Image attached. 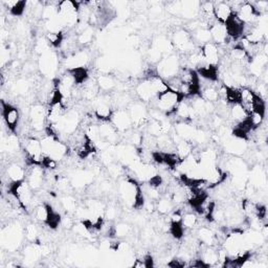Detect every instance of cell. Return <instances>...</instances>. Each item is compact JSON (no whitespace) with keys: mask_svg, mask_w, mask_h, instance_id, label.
<instances>
[{"mask_svg":"<svg viewBox=\"0 0 268 268\" xmlns=\"http://www.w3.org/2000/svg\"><path fill=\"white\" fill-rule=\"evenodd\" d=\"M119 195L129 208H143L145 204V197L142 188L138 184L137 180H133V178L128 177L120 182Z\"/></svg>","mask_w":268,"mask_h":268,"instance_id":"6da1fadb","label":"cell"},{"mask_svg":"<svg viewBox=\"0 0 268 268\" xmlns=\"http://www.w3.org/2000/svg\"><path fill=\"white\" fill-rule=\"evenodd\" d=\"M185 98L177 92L172 91V89H168V91L160 94L158 97L155 98L154 102V108L159 109L161 113L166 115L167 117L172 116L177 106L184 100Z\"/></svg>","mask_w":268,"mask_h":268,"instance_id":"7a4b0ae2","label":"cell"},{"mask_svg":"<svg viewBox=\"0 0 268 268\" xmlns=\"http://www.w3.org/2000/svg\"><path fill=\"white\" fill-rule=\"evenodd\" d=\"M80 4L72 0L58 3V16L63 21L65 29H73L79 25Z\"/></svg>","mask_w":268,"mask_h":268,"instance_id":"3957f363","label":"cell"},{"mask_svg":"<svg viewBox=\"0 0 268 268\" xmlns=\"http://www.w3.org/2000/svg\"><path fill=\"white\" fill-rule=\"evenodd\" d=\"M8 192L18 201L21 209L29 211L34 201V191L26 180L18 183H11Z\"/></svg>","mask_w":268,"mask_h":268,"instance_id":"277c9868","label":"cell"},{"mask_svg":"<svg viewBox=\"0 0 268 268\" xmlns=\"http://www.w3.org/2000/svg\"><path fill=\"white\" fill-rule=\"evenodd\" d=\"M181 69H182L181 59L178 58V56L172 54V55L163 57V59L158 63L156 72H158V75L162 79L167 81L175 77L178 73H180Z\"/></svg>","mask_w":268,"mask_h":268,"instance_id":"5b68a950","label":"cell"},{"mask_svg":"<svg viewBox=\"0 0 268 268\" xmlns=\"http://www.w3.org/2000/svg\"><path fill=\"white\" fill-rule=\"evenodd\" d=\"M22 149L25 151L28 165H42L46 155L43 153L40 140L33 137L27 138L25 143L22 144Z\"/></svg>","mask_w":268,"mask_h":268,"instance_id":"8992f818","label":"cell"},{"mask_svg":"<svg viewBox=\"0 0 268 268\" xmlns=\"http://www.w3.org/2000/svg\"><path fill=\"white\" fill-rule=\"evenodd\" d=\"M171 42L174 47V50L188 55L195 51V42L192 38L190 32L185 29H178L173 33Z\"/></svg>","mask_w":268,"mask_h":268,"instance_id":"52a82bcc","label":"cell"},{"mask_svg":"<svg viewBox=\"0 0 268 268\" xmlns=\"http://www.w3.org/2000/svg\"><path fill=\"white\" fill-rule=\"evenodd\" d=\"M2 116L3 122L7 126L8 132L16 133L17 128L20 123V113L19 109L10 103H6L4 100L2 102Z\"/></svg>","mask_w":268,"mask_h":268,"instance_id":"ba28073f","label":"cell"},{"mask_svg":"<svg viewBox=\"0 0 268 268\" xmlns=\"http://www.w3.org/2000/svg\"><path fill=\"white\" fill-rule=\"evenodd\" d=\"M128 113L131 117L133 126L141 128L146 126L149 122V113L143 102H132L128 106Z\"/></svg>","mask_w":268,"mask_h":268,"instance_id":"9c48e42d","label":"cell"},{"mask_svg":"<svg viewBox=\"0 0 268 268\" xmlns=\"http://www.w3.org/2000/svg\"><path fill=\"white\" fill-rule=\"evenodd\" d=\"M29 120L34 131H42L46 128V123L48 122V109L41 104L32 106L29 113Z\"/></svg>","mask_w":268,"mask_h":268,"instance_id":"30bf717a","label":"cell"},{"mask_svg":"<svg viewBox=\"0 0 268 268\" xmlns=\"http://www.w3.org/2000/svg\"><path fill=\"white\" fill-rule=\"evenodd\" d=\"M235 15L245 26H255L261 16L252 3H242L236 10Z\"/></svg>","mask_w":268,"mask_h":268,"instance_id":"8fae6325","label":"cell"},{"mask_svg":"<svg viewBox=\"0 0 268 268\" xmlns=\"http://www.w3.org/2000/svg\"><path fill=\"white\" fill-rule=\"evenodd\" d=\"M43 169L44 168L40 165H29V168L27 169L26 181L33 191L40 190L46 183V174H44Z\"/></svg>","mask_w":268,"mask_h":268,"instance_id":"7c38bea8","label":"cell"},{"mask_svg":"<svg viewBox=\"0 0 268 268\" xmlns=\"http://www.w3.org/2000/svg\"><path fill=\"white\" fill-rule=\"evenodd\" d=\"M223 146H225V150L227 153L233 156H241L245 152L248 151V141L235 137L233 134L229 136L228 138L223 139Z\"/></svg>","mask_w":268,"mask_h":268,"instance_id":"4fadbf2b","label":"cell"},{"mask_svg":"<svg viewBox=\"0 0 268 268\" xmlns=\"http://www.w3.org/2000/svg\"><path fill=\"white\" fill-rule=\"evenodd\" d=\"M110 122L120 133L130 131L133 126L131 117L126 109H116L111 116Z\"/></svg>","mask_w":268,"mask_h":268,"instance_id":"5bb4252c","label":"cell"},{"mask_svg":"<svg viewBox=\"0 0 268 268\" xmlns=\"http://www.w3.org/2000/svg\"><path fill=\"white\" fill-rule=\"evenodd\" d=\"M58 64H59V60L57 55L50 50L49 52L44 53L40 56L38 65L41 74H43L44 76H50L57 72Z\"/></svg>","mask_w":268,"mask_h":268,"instance_id":"9a60e30c","label":"cell"},{"mask_svg":"<svg viewBox=\"0 0 268 268\" xmlns=\"http://www.w3.org/2000/svg\"><path fill=\"white\" fill-rule=\"evenodd\" d=\"M200 51L207 64L218 66L221 59L220 47H218L214 42H209L204 44V46H201Z\"/></svg>","mask_w":268,"mask_h":268,"instance_id":"2e32d148","label":"cell"},{"mask_svg":"<svg viewBox=\"0 0 268 268\" xmlns=\"http://www.w3.org/2000/svg\"><path fill=\"white\" fill-rule=\"evenodd\" d=\"M136 93L139 98V100L143 103H150L155 100L156 93L153 88V85L150 81V79H143L136 87Z\"/></svg>","mask_w":268,"mask_h":268,"instance_id":"e0dca14e","label":"cell"},{"mask_svg":"<svg viewBox=\"0 0 268 268\" xmlns=\"http://www.w3.org/2000/svg\"><path fill=\"white\" fill-rule=\"evenodd\" d=\"M209 31H210V34H211L212 42L217 44L218 47L225 46V44L229 43L230 38H229L228 32H227L226 25L220 24V22H218V21H215L214 24H212L209 27Z\"/></svg>","mask_w":268,"mask_h":268,"instance_id":"ac0fdd59","label":"cell"},{"mask_svg":"<svg viewBox=\"0 0 268 268\" xmlns=\"http://www.w3.org/2000/svg\"><path fill=\"white\" fill-rule=\"evenodd\" d=\"M234 11L229 3L226 2H218L214 3V16L216 21L220 24L226 25L227 22L233 17Z\"/></svg>","mask_w":268,"mask_h":268,"instance_id":"d6986e66","label":"cell"},{"mask_svg":"<svg viewBox=\"0 0 268 268\" xmlns=\"http://www.w3.org/2000/svg\"><path fill=\"white\" fill-rule=\"evenodd\" d=\"M22 145L16 136V133L5 134L3 131V139H2V150L3 152H7L9 155L17 154V152L21 149Z\"/></svg>","mask_w":268,"mask_h":268,"instance_id":"ffe728a7","label":"cell"},{"mask_svg":"<svg viewBox=\"0 0 268 268\" xmlns=\"http://www.w3.org/2000/svg\"><path fill=\"white\" fill-rule=\"evenodd\" d=\"M227 32L230 39L237 40L239 38H242L244 36L245 32V25L242 21H240L236 15L234 14L233 17L226 24Z\"/></svg>","mask_w":268,"mask_h":268,"instance_id":"44dd1931","label":"cell"},{"mask_svg":"<svg viewBox=\"0 0 268 268\" xmlns=\"http://www.w3.org/2000/svg\"><path fill=\"white\" fill-rule=\"evenodd\" d=\"M198 242L204 247H217L218 240L216 233L213 229L207 227H200L197 231Z\"/></svg>","mask_w":268,"mask_h":268,"instance_id":"7402d4cb","label":"cell"},{"mask_svg":"<svg viewBox=\"0 0 268 268\" xmlns=\"http://www.w3.org/2000/svg\"><path fill=\"white\" fill-rule=\"evenodd\" d=\"M6 173L11 183L22 182L27 178V170L17 163L10 164L6 170Z\"/></svg>","mask_w":268,"mask_h":268,"instance_id":"603a6c76","label":"cell"},{"mask_svg":"<svg viewBox=\"0 0 268 268\" xmlns=\"http://www.w3.org/2000/svg\"><path fill=\"white\" fill-rule=\"evenodd\" d=\"M208 267L211 266H217L219 257H218V250H216L214 247H205V249L201 250L200 258Z\"/></svg>","mask_w":268,"mask_h":268,"instance_id":"cb8c5ba5","label":"cell"},{"mask_svg":"<svg viewBox=\"0 0 268 268\" xmlns=\"http://www.w3.org/2000/svg\"><path fill=\"white\" fill-rule=\"evenodd\" d=\"M175 205L169 196H162L158 201L155 203V211L158 212L160 215L165 216L169 215L174 211Z\"/></svg>","mask_w":268,"mask_h":268,"instance_id":"d4e9b609","label":"cell"},{"mask_svg":"<svg viewBox=\"0 0 268 268\" xmlns=\"http://www.w3.org/2000/svg\"><path fill=\"white\" fill-rule=\"evenodd\" d=\"M200 5L198 2H183L181 15L188 19H193L197 17L200 13Z\"/></svg>","mask_w":268,"mask_h":268,"instance_id":"484cf974","label":"cell"},{"mask_svg":"<svg viewBox=\"0 0 268 268\" xmlns=\"http://www.w3.org/2000/svg\"><path fill=\"white\" fill-rule=\"evenodd\" d=\"M199 96L203 98L205 101L216 104L219 101V95H218V87L208 84L206 86L200 87Z\"/></svg>","mask_w":268,"mask_h":268,"instance_id":"4316f807","label":"cell"},{"mask_svg":"<svg viewBox=\"0 0 268 268\" xmlns=\"http://www.w3.org/2000/svg\"><path fill=\"white\" fill-rule=\"evenodd\" d=\"M229 118H231L236 124H239V123L245 122L249 119V114L239 103H237V104L231 105Z\"/></svg>","mask_w":268,"mask_h":268,"instance_id":"83f0119b","label":"cell"},{"mask_svg":"<svg viewBox=\"0 0 268 268\" xmlns=\"http://www.w3.org/2000/svg\"><path fill=\"white\" fill-rule=\"evenodd\" d=\"M97 83H98V86L100 88V92H103V93H109L117 87V83H116L115 78L113 76L108 75V74H104V75L99 76L97 78Z\"/></svg>","mask_w":268,"mask_h":268,"instance_id":"f1b7e54d","label":"cell"},{"mask_svg":"<svg viewBox=\"0 0 268 268\" xmlns=\"http://www.w3.org/2000/svg\"><path fill=\"white\" fill-rule=\"evenodd\" d=\"M53 207L48 205V204H39L35 209H34V216L36 218L37 221L44 223V225H47L51 212H52Z\"/></svg>","mask_w":268,"mask_h":268,"instance_id":"f546056e","label":"cell"},{"mask_svg":"<svg viewBox=\"0 0 268 268\" xmlns=\"http://www.w3.org/2000/svg\"><path fill=\"white\" fill-rule=\"evenodd\" d=\"M175 149H176L177 155L180 156L181 160L185 161L186 159H188L189 156L193 153V151H194V144L192 142L183 140V141H181L180 143L175 145Z\"/></svg>","mask_w":268,"mask_h":268,"instance_id":"4dcf8cb0","label":"cell"},{"mask_svg":"<svg viewBox=\"0 0 268 268\" xmlns=\"http://www.w3.org/2000/svg\"><path fill=\"white\" fill-rule=\"evenodd\" d=\"M191 35H192V38H193L194 42L195 43L198 42V43L201 44V46H204V44H206V43L212 42L210 31L206 27L200 26L198 29L193 31V34H191Z\"/></svg>","mask_w":268,"mask_h":268,"instance_id":"1f68e13d","label":"cell"},{"mask_svg":"<svg viewBox=\"0 0 268 268\" xmlns=\"http://www.w3.org/2000/svg\"><path fill=\"white\" fill-rule=\"evenodd\" d=\"M60 206L65 211V213L73 215L78 208V203H77V199L74 196L66 194L63 197H61Z\"/></svg>","mask_w":268,"mask_h":268,"instance_id":"d6a6232c","label":"cell"},{"mask_svg":"<svg viewBox=\"0 0 268 268\" xmlns=\"http://www.w3.org/2000/svg\"><path fill=\"white\" fill-rule=\"evenodd\" d=\"M3 5L8 9L9 13L13 16H21L27 9L26 2H3Z\"/></svg>","mask_w":268,"mask_h":268,"instance_id":"836d02e7","label":"cell"},{"mask_svg":"<svg viewBox=\"0 0 268 268\" xmlns=\"http://www.w3.org/2000/svg\"><path fill=\"white\" fill-rule=\"evenodd\" d=\"M199 223L198 215L194 212H188L183 215L182 225L185 230H193L195 229Z\"/></svg>","mask_w":268,"mask_h":268,"instance_id":"e575fe53","label":"cell"},{"mask_svg":"<svg viewBox=\"0 0 268 268\" xmlns=\"http://www.w3.org/2000/svg\"><path fill=\"white\" fill-rule=\"evenodd\" d=\"M94 39V30L91 27H86L84 28L77 36V42L80 46H87V44L92 43Z\"/></svg>","mask_w":268,"mask_h":268,"instance_id":"d590c367","label":"cell"},{"mask_svg":"<svg viewBox=\"0 0 268 268\" xmlns=\"http://www.w3.org/2000/svg\"><path fill=\"white\" fill-rule=\"evenodd\" d=\"M46 39L52 48L60 49L62 47V43L65 39V36H64L63 32H61V33H47Z\"/></svg>","mask_w":268,"mask_h":268,"instance_id":"8d00e7d4","label":"cell"},{"mask_svg":"<svg viewBox=\"0 0 268 268\" xmlns=\"http://www.w3.org/2000/svg\"><path fill=\"white\" fill-rule=\"evenodd\" d=\"M25 237L30 243L40 242L39 241L40 234H39V229L37 228V226L34 225V223H30V225H28L25 228Z\"/></svg>","mask_w":268,"mask_h":268,"instance_id":"74e56055","label":"cell"},{"mask_svg":"<svg viewBox=\"0 0 268 268\" xmlns=\"http://www.w3.org/2000/svg\"><path fill=\"white\" fill-rule=\"evenodd\" d=\"M55 186L57 188L58 191L66 193L71 190L72 183L71 180L67 176H63V175H59L55 178Z\"/></svg>","mask_w":268,"mask_h":268,"instance_id":"f35d334b","label":"cell"},{"mask_svg":"<svg viewBox=\"0 0 268 268\" xmlns=\"http://www.w3.org/2000/svg\"><path fill=\"white\" fill-rule=\"evenodd\" d=\"M131 227L126 222H120L116 227H114V235L117 238H123L130 234Z\"/></svg>","mask_w":268,"mask_h":268,"instance_id":"ab89813d","label":"cell"},{"mask_svg":"<svg viewBox=\"0 0 268 268\" xmlns=\"http://www.w3.org/2000/svg\"><path fill=\"white\" fill-rule=\"evenodd\" d=\"M118 216V208L116 205H108L105 210V218L108 221H114Z\"/></svg>","mask_w":268,"mask_h":268,"instance_id":"60d3db41","label":"cell"},{"mask_svg":"<svg viewBox=\"0 0 268 268\" xmlns=\"http://www.w3.org/2000/svg\"><path fill=\"white\" fill-rule=\"evenodd\" d=\"M107 170H108V173L111 177H119L123 171V168L118 165L117 163H113V164H110L109 166H107Z\"/></svg>","mask_w":268,"mask_h":268,"instance_id":"b9f144b4","label":"cell"},{"mask_svg":"<svg viewBox=\"0 0 268 268\" xmlns=\"http://www.w3.org/2000/svg\"><path fill=\"white\" fill-rule=\"evenodd\" d=\"M167 11L172 14V15H181V11H182V3H178V2H173L168 4L167 6Z\"/></svg>","mask_w":268,"mask_h":268,"instance_id":"7bdbcfd3","label":"cell"},{"mask_svg":"<svg viewBox=\"0 0 268 268\" xmlns=\"http://www.w3.org/2000/svg\"><path fill=\"white\" fill-rule=\"evenodd\" d=\"M9 59H10V50L4 49L2 52V65L5 66L6 63L9 62Z\"/></svg>","mask_w":268,"mask_h":268,"instance_id":"ee69618b","label":"cell"}]
</instances>
